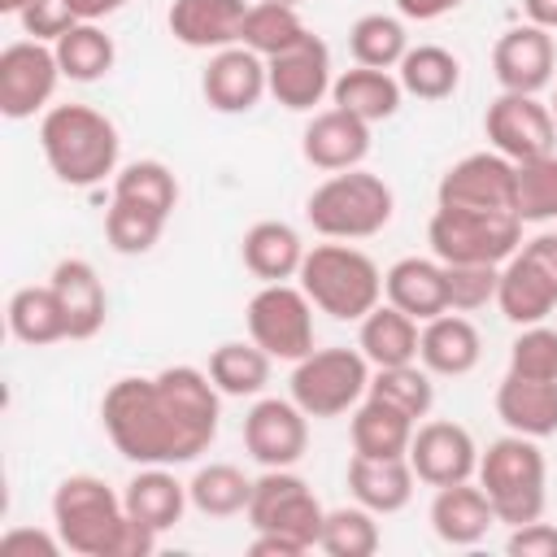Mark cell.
Returning <instances> with one entry per match:
<instances>
[{"mask_svg":"<svg viewBox=\"0 0 557 557\" xmlns=\"http://www.w3.org/2000/svg\"><path fill=\"white\" fill-rule=\"evenodd\" d=\"M222 418V392L209 370L165 366L152 379L126 374L109 383L100 400V422L109 444L135 466H183L196 461Z\"/></svg>","mask_w":557,"mask_h":557,"instance_id":"6da1fadb","label":"cell"},{"mask_svg":"<svg viewBox=\"0 0 557 557\" xmlns=\"http://www.w3.org/2000/svg\"><path fill=\"white\" fill-rule=\"evenodd\" d=\"M39 148L65 187H96L117 174V126L91 104H52L39 117Z\"/></svg>","mask_w":557,"mask_h":557,"instance_id":"7a4b0ae2","label":"cell"},{"mask_svg":"<svg viewBox=\"0 0 557 557\" xmlns=\"http://www.w3.org/2000/svg\"><path fill=\"white\" fill-rule=\"evenodd\" d=\"M479 487L487 492L496 522L505 527H522L535 522L544 513L548 500V461L540 453V440L531 435H500L479 453V470H474Z\"/></svg>","mask_w":557,"mask_h":557,"instance_id":"3957f363","label":"cell"},{"mask_svg":"<svg viewBox=\"0 0 557 557\" xmlns=\"http://www.w3.org/2000/svg\"><path fill=\"white\" fill-rule=\"evenodd\" d=\"M300 287L305 296L313 300L318 313L335 318V322H361L379 300H383V274L379 265L344 244V239H331V244H313L300 261Z\"/></svg>","mask_w":557,"mask_h":557,"instance_id":"277c9868","label":"cell"},{"mask_svg":"<svg viewBox=\"0 0 557 557\" xmlns=\"http://www.w3.org/2000/svg\"><path fill=\"white\" fill-rule=\"evenodd\" d=\"M392 213H396L392 187H387L379 174L361 170V165L322 178V183L309 191V200H305L309 226H313L318 235L344 239V244L379 235V231L392 222Z\"/></svg>","mask_w":557,"mask_h":557,"instance_id":"5b68a950","label":"cell"},{"mask_svg":"<svg viewBox=\"0 0 557 557\" xmlns=\"http://www.w3.org/2000/svg\"><path fill=\"white\" fill-rule=\"evenodd\" d=\"M126 522L122 496L96 474H70L52 492V527L61 544L78 557H109Z\"/></svg>","mask_w":557,"mask_h":557,"instance_id":"8992f818","label":"cell"},{"mask_svg":"<svg viewBox=\"0 0 557 557\" xmlns=\"http://www.w3.org/2000/svg\"><path fill=\"white\" fill-rule=\"evenodd\" d=\"M431 252L448 261H479V265H505L522 244V218L500 209H453L440 205L426 226Z\"/></svg>","mask_w":557,"mask_h":557,"instance_id":"52a82bcc","label":"cell"},{"mask_svg":"<svg viewBox=\"0 0 557 557\" xmlns=\"http://www.w3.org/2000/svg\"><path fill=\"white\" fill-rule=\"evenodd\" d=\"M292 400L309 418H339L357 409L370 392V361L361 348H313L292 361Z\"/></svg>","mask_w":557,"mask_h":557,"instance_id":"ba28073f","label":"cell"},{"mask_svg":"<svg viewBox=\"0 0 557 557\" xmlns=\"http://www.w3.org/2000/svg\"><path fill=\"white\" fill-rule=\"evenodd\" d=\"M496 305L513 326L544 322L557 309V231H540L518 244V252L500 265Z\"/></svg>","mask_w":557,"mask_h":557,"instance_id":"9c48e42d","label":"cell"},{"mask_svg":"<svg viewBox=\"0 0 557 557\" xmlns=\"http://www.w3.org/2000/svg\"><path fill=\"white\" fill-rule=\"evenodd\" d=\"M244 518L252 531L292 535L296 544L318 548L326 509L313 496V487L292 466H283V470H261V479H252V500H248Z\"/></svg>","mask_w":557,"mask_h":557,"instance_id":"30bf717a","label":"cell"},{"mask_svg":"<svg viewBox=\"0 0 557 557\" xmlns=\"http://www.w3.org/2000/svg\"><path fill=\"white\" fill-rule=\"evenodd\" d=\"M248 339L274 361H300L313 352V300L300 283H261L248 300Z\"/></svg>","mask_w":557,"mask_h":557,"instance_id":"8fae6325","label":"cell"},{"mask_svg":"<svg viewBox=\"0 0 557 557\" xmlns=\"http://www.w3.org/2000/svg\"><path fill=\"white\" fill-rule=\"evenodd\" d=\"M483 131H487L492 148L500 157H509L513 165L535 161L544 152H557L553 109L540 96H527V91H500L483 113Z\"/></svg>","mask_w":557,"mask_h":557,"instance_id":"7c38bea8","label":"cell"},{"mask_svg":"<svg viewBox=\"0 0 557 557\" xmlns=\"http://www.w3.org/2000/svg\"><path fill=\"white\" fill-rule=\"evenodd\" d=\"M61 65L52 44L39 39H17L0 52V113L9 122H26L39 109H48L57 83H61Z\"/></svg>","mask_w":557,"mask_h":557,"instance_id":"4fadbf2b","label":"cell"},{"mask_svg":"<svg viewBox=\"0 0 557 557\" xmlns=\"http://www.w3.org/2000/svg\"><path fill=\"white\" fill-rule=\"evenodd\" d=\"M440 205L453 209H500V213H518V165L509 157H500L496 148L487 152H470L461 161H453L435 187Z\"/></svg>","mask_w":557,"mask_h":557,"instance_id":"5bb4252c","label":"cell"},{"mask_svg":"<svg viewBox=\"0 0 557 557\" xmlns=\"http://www.w3.org/2000/svg\"><path fill=\"white\" fill-rule=\"evenodd\" d=\"M244 448L261 470L296 466L309 448V413L287 396H265L244 413Z\"/></svg>","mask_w":557,"mask_h":557,"instance_id":"9a60e30c","label":"cell"},{"mask_svg":"<svg viewBox=\"0 0 557 557\" xmlns=\"http://www.w3.org/2000/svg\"><path fill=\"white\" fill-rule=\"evenodd\" d=\"M405 457H409L418 483H426V487L466 483L479 470V444H474V435L461 422H448V418L418 422Z\"/></svg>","mask_w":557,"mask_h":557,"instance_id":"2e32d148","label":"cell"},{"mask_svg":"<svg viewBox=\"0 0 557 557\" xmlns=\"http://www.w3.org/2000/svg\"><path fill=\"white\" fill-rule=\"evenodd\" d=\"M265 74H270V96L292 109V113H313V104H322L331 96V48L309 30L296 48L278 52L265 61Z\"/></svg>","mask_w":557,"mask_h":557,"instance_id":"e0dca14e","label":"cell"},{"mask_svg":"<svg viewBox=\"0 0 557 557\" xmlns=\"http://www.w3.org/2000/svg\"><path fill=\"white\" fill-rule=\"evenodd\" d=\"M557 70V48H553V30L544 26H509L496 48H492V74L500 83V91H527L540 96L553 83Z\"/></svg>","mask_w":557,"mask_h":557,"instance_id":"ac0fdd59","label":"cell"},{"mask_svg":"<svg viewBox=\"0 0 557 557\" xmlns=\"http://www.w3.org/2000/svg\"><path fill=\"white\" fill-rule=\"evenodd\" d=\"M200 91L209 100V109L218 113H248L261 104V96L270 91V74H265V57H257L244 44L218 48L200 74Z\"/></svg>","mask_w":557,"mask_h":557,"instance_id":"d6986e66","label":"cell"},{"mask_svg":"<svg viewBox=\"0 0 557 557\" xmlns=\"http://www.w3.org/2000/svg\"><path fill=\"white\" fill-rule=\"evenodd\" d=\"M300 152L313 170H326V174L357 170L370 152V122H361L357 113H348L339 104L318 109L300 135Z\"/></svg>","mask_w":557,"mask_h":557,"instance_id":"ffe728a7","label":"cell"},{"mask_svg":"<svg viewBox=\"0 0 557 557\" xmlns=\"http://www.w3.org/2000/svg\"><path fill=\"white\" fill-rule=\"evenodd\" d=\"M52 292L61 300V313H65V335L70 339H91L100 335L104 318H109V296H104V283L96 274L91 261L83 257H61L52 265Z\"/></svg>","mask_w":557,"mask_h":557,"instance_id":"44dd1931","label":"cell"},{"mask_svg":"<svg viewBox=\"0 0 557 557\" xmlns=\"http://www.w3.org/2000/svg\"><path fill=\"white\" fill-rule=\"evenodd\" d=\"M244 17H248V0H174L165 26L183 48L218 52L239 44Z\"/></svg>","mask_w":557,"mask_h":557,"instance_id":"7402d4cb","label":"cell"},{"mask_svg":"<svg viewBox=\"0 0 557 557\" xmlns=\"http://www.w3.org/2000/svg\"><path fill=\"white\" fill-rule=\"evenodd\" d=\"M483 357V335L479 326L457 313V309H444L440 318L422 322V335H418V361L440 374V379H461L479 366Z\"/></svg>","mask_w":557,"mask_h":557,"instance_id":"603a6c76","label":"cell"},{"mask_svg":"<svg viewBox=\"0 0 557 557\" xmlns=\"http://www.w3.org/2000/svg\"><path fill=\"white\" fill-rule=\"evenodd\" d=\"M383 296L400 313L431 322L448 309V283H444V261L440 257H400L383 274Z\"/></svg>","mask_w":557,"mask_h":557,"instance_id":"cb8c5ba5","label":"cell"},{"mask_svg":"<svg viewBox=\"0 0 557 557\" xmlns=\"http://www.w3.org/2000/svg\"><path fill=\"white\" fill-rule=\"evenodd\" d=\"M496 522V509L487 500V492L479 483H448V487H435V500H431V531L453 544V548H470L479 544Z\"/></svg>","mask_w":557,"mask_h":557,"instance_id":"d4e9b609","label":"cell"},{"mask_svg":"<svg viewBox=\"0 0 557 557\" xmlns=\"http://www.w3.org/2000/svg\"><path fill=\"white\" fill-rule=\"evenodd\" d=\"M413 483H418V474H413L409 457H361V453H352V461H348V492L370 513H400L413 500Z\"/></svg>","mask_w":557,"mask_h":557,"instance_id":"484cf974","label":"cell"},{"mask_svg":"<svg viewBox=\"0 0 557 557\" xmlns=\"http://www.w3.org/2000/svg\"><path fill=\"white\" fill-rule=\"evenodd\" d=\"M305 239L292 222H278V218H265V222H252L244 231V244H239V257H244V270L257 274L261 283H287L300 274V261H305Z\"/></svg>","mask_w":557,"mask_h":557,"instance_id":"4316f807","label":"cell"},{"mask_svg":"<svg viewBox=\"0 0 557 557\" xmlns=\"http://www.w3.org/2000/svg\"><path fill=\"white\" fill-rule=\"evenodd\" d=\"M496 418L531 440H548L557 435V383L544 379H518L505 370L500 387H496Z\"/></svg>","mask_w":557,"mask_h":557,"instance_id":"83f0119b","label":"cell"},{"mask_svg":"<svg viewBox=\"0 0 557 557\" xmlns=\"http://www.w3.org/2000/svg\"><path fill=\"white\" fill-rule=\"evenodd\" d=\"M122 505L131 518L148 522L152 531H170L183 522V509L191 505V496H187V483L170 474V466H139V474H131L122 492Z\"/></svg>","mask_w":557,"mask_h":557,"instance_id":"f1b7e54d","label":"cell"},{"mask_svg":"<svg viewBox=\"0 0 557 557\" xmlns=\"http://www.w3.org/2000/svg\"><path fill=\"white\" fill-rule=\"evenodd\" d=\"M418 335H422L418 318H409V313H400L396 305L379 300V305L361 318L357 348L366 352V361H370L374 370H383V366H409V361H418Z\"/></svg>","mask_w":557,"mask_h":557,"instance_id":"f546056e","label":"cell"},{"mask_svg":"<svg viewBox=\"0 0 557 557\" xmlns=\"http://www.w3.org/2000/svg\"><path fill=\"white\" fill-rule=\"evenodd\" d=\"M400 100H405V87H400V78H396L392 70L352 65V70L335 74V83H331V104L357 113V117L370 122V126L396 117Z\"/></svg>","mask_w":557,"mask_h":557,"instance_id":"4dcf8cb0","label":"cell"},{"mask_svg":"<svg viewBox=\"0 0 557 557\" xmlns=\"http://www.w3.org/2000/svg\"><path fill=\"white\" fill-rule=\"evenodd\" d=\"M413 426L418 422L409 413H400L396 405H387L379 396H366L352 409V422H348L352 453H361V457H405L409 440H413Z\"/></svg>","mask_w":557,"mask_h":557,"instance_id":"1f68e13d","label":"cell"},{"mask_svg":"<svg viewBox=\"0 0 557 557\" xmlns=\"http://www.w3.org/2000/svg\"><path fill=\"white\" fill-rule=\"evenodd\" d=\"M4 318H9V335L22 339V344H30V348L70 339L65 335V313H61V300H57L52 283H44V287H35V283L30 287H17L9 296Z\"/></svg>","mask_w":557,"mask_h":557,"instance_id":"d6a6232c","label":"cell"},{"mask_svg":"<svg viewBox=\"0 0 557 557\" xmlns=\"http://www.w3.org/2000/svg\"><path fill=\"white\" fill-rule=\"evenodd\" d=\"M396 78L405 87V96H418V100H448L457 87H461V61L440 48V44H418L400 57L396 65Z\"/></svg>","mask_w":557,"mask_h":557,"instance_id":"836d02e7","label":"cell"},{"mask_svg":"<svg viewBox=\"0 0 557 557\" xmlns=\"http://www.w3.org/2000/svg\"><path fill=\"white\" fill-rule=\"evenodd\" d=\"M187 496H191V509L205 518H235L252 500V479L231 461H209L191 474Z\"/></svg>","mask_w":557,"mask_h":557,"instance_id":"e575fe53","label":"cell"},{"mask_svg":"<svg viewBox=\"0 0 557 557\" xmlns=\"http://www.w3.org/2000/svg\"><path fill=\"white\" fill-rule=\"evenodd\" d=\"M270 361L274 357L252 339H226L209 352V379L222 396H257L270 383Z\"/></svg>","mask_w":557,"mask_h":557,"instance_id":"d590c367","label":"cell"},{"mask_svg":"<svg viewBox=\"0 0 557 557\" xmlns=\"http://www.w3.org/2000/svg\"><path fill=\"white\" fill-rule=\"evenodd\" d=\"M52 52H57V65H61V74H65L70 83H96V78H104V74L113 70V61H117L113 39H109L96 22H78L74 30H65V35L52 44Z\"/></svg>","mask_w":557,"mask_h":557,"instance_id":"8d00e7d4","label":"cell"},{"mask_svg":"<svg viewBox=\"0 0 557 557\" xmlns=\"http://www.w3.org/2000/svg\"><path fill=\"white\" fill-rule=\"evenodd\" d=\"M305 35H309V26L300 22V13L292 4H261V0H252L248 17H244V30H239V44L270 61L278 52L296 48Z\"/></svg>","mask_w":557,"mask_h":557,"instance_id":"74e56055","label":"cell"},{"mask_svg":"<svg viewBox=\"0 0 557 557\" xmlns=\"http://www.w3.org/2000/svg\"><path fill=\"white\" fill-rule=\"evenodd\" d=\"M113 200H131V205H144V209L170 218L178 205V178L165 161L144 157V161H131L113 174Z\"/></svg>","mask_w":557,"mask_h":557,"instance_id":"f35d334b","label":"cell"},{"mask_svg":"<svg viewBox=\"0 0 557 557\" xmlns=\"http://www.w3.org/2000/svg\"><path fill=\"white\" fill-rule=\"evenodd\" d=\"M348 48H352L357 65L392 70L409 52V35H405V22L392 17V13H361L348 30Z\"/></svg>","mask_w":557,"mask_h":557,"instance_id":"ab89813d","label":"cell"},{"mask_svg":"<svg viewBox=\"0 0 557 557\" xmlns=\"http://www.w3.org/2000/svg\"><path fill=\"white\" fill-rule=\"evenodd\" d=\"M366 396H379L387 405H396L400 413H409L413 422L431 413L435 405V383H431V370L409 361V366H383L370 374V392Z\"/></svg>","mask_w":557,"mask_h":557,"instance_id":"60d3db41","label":"cell"},{"mask_svg":"<svg viewBox=\"0 0 557 557\" xmlns=\"http://www.w3.org/2000/svg\"><path fill=\"white\" fill-rule=\"evenodd\" d=\"M379 513H370L366 505H339L326 509L322 522V540L318 548L326 557H374L379 553Z\"/></svg>","mask_w":557,"mask_h":557,"instance_id":"b9f144b4","label":"cell"},{"mask_svg":"<svg viewBox=\"0 0 557 557\" xmlns=\"http://www.w3.org/2000/svg\"><path fill=\"white\" fill-rule=\"evenodd\" d=\"M165 222H170V218H161V213H152V209H144V205L113 200V205L104 209V239H109V248L122 252V257H144V252L161 239Z\"/></svg>","mask_w":557,"mask_h":557,"instance_id":"7bdbcfd3","label":"cell"},{"mask_svg":"<svg viewBox=\"0 0 557 557\" xmlns=\"http://www.w3.org/2000/svg\"><path fill=\"white\" fill-rule=\"evenodd\" d=\"M522 222H557V152L518 165V200Z\"/></svg>","mask_w":557,"mask_h":557,"instance_id":"ee69618b","label":"cell"},{"mask_svg":"<svg viewBox=\"0 0 557 557\" xmlns=\"http://www.w3.org/2000/svg\"><path fill=\"white\" fill-rule=\"evenodd\" d=\"M509 374L557 383V331L544 326V322L522 326L509 344Z\"/></svg>","mask_w":557,"mask_h":557,"instance_id":"f6af8a7d","label":"cell"},{"mask_svg":"<svg viewBox=\"0 0 557 557\" xmlns=\"http://www.w3.org/2000/svg\"><path fill=\"white\" fill-rule=\"evenodd\" d=\"M444 283H448V309H457V313H474V309H483V305L496 300L500 265L448 261V265H444Z\"/></svg>","mask_w":557,"mask_h":557,"instance_id":"bcb514c9","label":"cell"},{"mask_svg":"<svg viewBox=\"0 0 557 557\" xmlns=\"http://www.w3.org/2000/svg\"><path fill=\"white\" fill-rule=\"evenodd\" d=\"M17 22H22V30H26L30 39H39V44H57L65 30L78 26V17H74V9H70L65 0H30V4L17 13Z\"/></svg>","mask_w":557,"mask_h":557,"instance_id":"7dc6e473","label":"cell"},{"mask_svg":"<svg viewBox=\"0 0 557 557\" xmlns=\"http://www.w3.org/2000/svg\"><path fill=\"white\" fill-rule=\"evenodd\" d=\"M65 544H61V535H57V527L52 531H39V527H9L4 535H0V557H57Z\"/></svg>","mask_w":557,"mask_h":557,"instance_id":"c3c4849f","label":"cell"},{"mask_svg":"<svg viewBox=\"0 0 557 557\" xmlns=\"http://www.w3.org/2000/svg\"><path fill=\"white\" fill-rule=\"evenodd\" d=\"M505 553L509 557H557V527L553 522H522V527H509V540H505Z\"/></svg>","mask_w":557,"mask_h":557,"instance_id":"681fc988","label":"cell"},{"mask_svg":"<svg viewBox=\"0 0 557 557\" xmlns=\"http://www.w3.org/2000/svg\"><path fill=\"white\" fill-rule=\"evenodd\" d=\"M252 557H300L309 553L305 544H296L292 535H274V531H252V544H248Z\"/></svg>","mask_w":557,"mask_h":557,"instance_id":"f907efd6","label":"cell"},{"mask_svg":"<svg viewBox=\"0 0 557 557\" xmlns=\"http://www.w3.org/2000/svg\"><path fill=\"white\" fill-rule=\"evenodd\" d=\"M457 4H461V0H396L400 17H409V22H435V17L453 13Z\"/></svg>","mask_w":557,"mask_h":557,"instance_id":"816d5d0a","label":"cell"},{"mask_svg":"<svg viewBox=\"0 0 557 557\" xmlns=\"http://www.w3.org/2000/svg\"><path fill=\"white\" fill-rule=\"evenodd\" d=\"M65 4L74 9V17H78V22H100V17L117 13L126 0H65Z\"/></svg>","mask_w":557,"mask_h":557,"instance_id":"f5cc1de1","label":"cell"},{"mask_svg":"<svg viewBox=\"0 0 557 557\" xmlns=\"http://www.w3.org/2000/svg\"><path fill=\"white\" fill-rule=\"evenodd\" d=\"M522 13H527L531 26L557 30V0H522Z\"/></svg>","mask_w":557,"mask_h":557,"instance_id":"db71d44e","label":"cell"},{"mask_svg":"<svg viewBox=\"0 0 557 557\" xmlns=\"http://www.w3.org/2000/svg\"><path fill=\"white\" fill-rule=\"evenodd\" d=\"M30 0H0V13H9V17H17L22 9H26Z\"/></svg>","mask_w":557,"mask_h":557,"instance_id":"11a10c76","label":"cell"},{"mask_svg":"<svg viewBox=\"0 0 557 557\" xmlns=\"http://www.w3.org/2000/svg\"><path fill=\"white\" fill-rule=\"evenodd\" d=\"M261 4H292V9H300V0H261Z\"/></svg>","mask_w":557,"mask_h":557,"instance_id":"9f6ffc18","label":"cell"},{"mask_svg":"<svg viewBox=\"0 0 557 557\" xmlns=\"http://www.w3.org/2000/svg\"><path fill=\"white\" fill-rule=\"evenodd\" d=\"M548 109H553V122H557V91H553V100H548Z\"/></svg>","mask_w":557,"mask_h":557,"instance_id":"6f0895ef","label":"cell"}]
</instances>
